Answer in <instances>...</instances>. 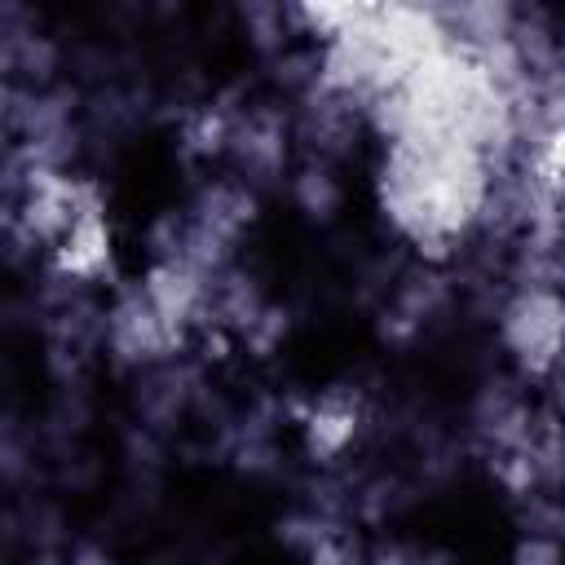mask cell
I'll use <instances>...</instances> for the list:
<instances>
[{
    "label": "cell",
    "instance_id": "6da1fadb",
    "mask_svg": "<svg viewBox=\"0 0 565 565\" xmlns=\"http://www.w3.org/2000/svg\"><path fill=\"white\" fill-rule=\"evenodd\" d=\"M481 199V168L468 137L402 132L384 163V207L419 243H441L463 230Z\"/></svg>",
    "mask_w": 565,
    "mask_h": 565
},
{
    "label": "cell",
    "instance_id": "7a4b0ae2",
    "mask_svg": "<svg viewBox=\"0 0 565 565\" xmlns=\"http://www.w3.org/2000/svg\"><path fill=\"white\" fill-rule=\"evenodd\" d=\"M503 335L525 366H547L565 340V305L547 291H530L508 309Z\"/></svg>",
    "mask_w": 565,
    "mask_h": 565
},
{
    "label": "cell",
    "instance_id": "3957f363",
    "mask_svg": "<svg viewBox=\"0 0 565 565\" xmlns=\"http://www.w3.org/2000/svg\"><path fill=\"white\" fill-rule=\"evenodd\" d=\"M543 177L565 194V115H561V124L547 132V146H543Z\"/></svg>",
    "mask_w": 565,
    "mask_h": 565
},
{
    "label": "cell",
    "instance_id": "277c9868",
    "mask_svg": "<svg viewBox=\"0 0 565 565\" xmlns=\"http://www.w3.org/2000/svg\"><path fill=\"white\" fill-rule=\"evenodd\" d=\"M512 565H561V547L552 539H525L512 556Z\"/></svg>",
    "mask_w": 565,
    "mask_h": 565
}]
</instances>
